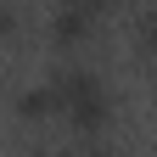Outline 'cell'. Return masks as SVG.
<instances>
[{
  "mask_svg": "<svg viewBox=\"0 0 157 157\" xmlns=\"http://www.w3.org/2000/svg\"><path fill=\"white\" fill-rule=\"evenodd\" d=\"M51 90H56V118L73 135H101L112 124V90L84 56H67L62 67H51Z\"/></svg>",
  "mask_w": 157,
  "mask_h": 157,
  "instance_id": "1",
  "label": "cell"
},
{
  "mask_svg": "<svg viewBox=\"0 0 157 157\" xmlns=\"http://www.w3.org/2000/svg\"><path fill=\"white\" fill-rule=\"evenodd\" d=\"M101 6H84V0H67V6H56L45 17V34H51V45H62V51H84L95 34H101Z\"/></svg>",
  "mask_w": 157,
  "mask_h": 157,
  "instance_id": "2",
  "label": "cell"
},
{
  "mask_svg": "<svg viewBox=\"0 0 157 157\" xmlns=\"http://www.w3.org/2000/svg\"><path fill=\"white\" fill-rule=\"evenodd\" d=\"M11 112L23 118V124H45V118H56V90H51V78H23V84L11 90Z\"/></svg>",
  "mask_w": 157,
  "mask_h": 157,
  "instance_id": "3",
  "label": "cell"
},
{
  "mask_svg": "<svg viewBox=\"0 0 157 157\" xmlns=\"http://www.w3.org/2000/svg\"><path fill=\"white\" fill-rule=\"evenodd\" d=\"M17 23H23V17H17L11 6H0V45H6V39H17Z\"/></svg>",
  "mask_w": 157,
  "mask_h": 157,
  "instance_id": "4",
  "label": "cell"
},
{
  "mask_svg": "<svg viewBox=\"0 0 157 157\" xmlns=\"http://www.w3.org/2000/svg\"><path fill=\"white\" fill-rule=\"evenodd\" d=\"M73 157H112V151H101V146H90V151H73Z\"/></svg>",
  "mask_w": 157,
  "mask_h": 157,
  "instance_id": "5",
  "label": "cell"
}]
</instances>
